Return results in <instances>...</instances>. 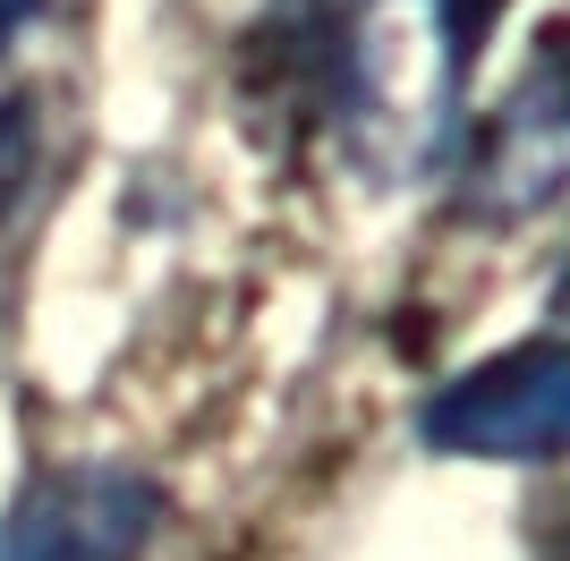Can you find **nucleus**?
<instances>
[{"label":"nucleus","mask_w":570,"mask_h":561,"mask_svg":"<svg viewBox=\"0 0 570 561\" xmlns=\"http://www.w3.org/2000/svg\"><path fill=\"white\" fill-rule=\"evenodd\" d=\"M570 425V350L562 341H528L502 350L485 366L452 374L443 392H426L417 409V443L452 451V460H553Z\"/></svg>","instance_id":"obj_2"},{"label":"nucleus","mask_w":570,"mask_h":561,"mask_svg":"<svg viewBox=\"0 0 570 561\" xmlns=\"http://www.w3.org/2000/svg\"><path fill=\"white\" fill-rule=\"evenodd\" d=\"M562 35L537 43L520 86L502 94V111L485 119V137L469 154V213L476 222H528L546 213L570 179V86H562Z\"/></svg>","instance_id":"obj_4"},{"label":"nucleus","mask_w":570,"mask_h":561,"mask_svg":"<svg viewBox=\"0 0 570 561\" xmlns=\"http://www.w3.org/2000/svg\"><path fill=\"white\" fill-rule=\"evenodd\" d=\"M35 145H43L35 94H0V222H9V205H18L26 179H35Z\"/></svg>","instance_id":"obj_5"},{"label":"nucleus","mask_w":570,"mask_h":561,"mask_svg":"<svg viewBox=\"0 0 570 561\" xmlns=\"http://www.w3.org/2000/svg\"><path fill=\"white\" fill-rule=\"evenodd\" d=\"M502 9H511V0H434V18H443V43H452L460 69L476 60V43H485V26H494Z\"/></svg>","instance_id":"obj_6"},{"label":"nucleus","mask_w":570,"mask_h":561,"mask_svg":"<svg viewBox=\"0 0 570 561\" xmlns=\"http://www.w3.org/2000/svg\"><path fill=\"white\" fill-rule=\"evenodd\" d=\"M35 9H43V0H0V43H9V35H18V26L35 18Z\"/></svg>","instance_id":"obj_7"},{"label":"nucleus","mask_w":570,"mask_h":561,"mask_svg":"<svg viewBox=\"0 0 570 561\" xmlns=\"http://www.w3.org/2000/svg\"><path fill=\"white\" fill-rule=\"evenodd\" d=\"M163 485L111 460L51 468L9 502L0 519V561H137L163 537Z\"/></svg>","instance_id":"obj_3"},{"label":"nucleus","mask_w":570,"mask_h":561,"mask_svg":"<svg viewBox=\"0 0 570 561\" xmlns=\"http://www.w3.org/2000/svg\"><path fill=\"white\" fill-rule=\"evenodd\" d=\"M452 102H460V60L443 43L434 0H366L357 26L341 35V77H333L350 163L375 187L426 179V163L452 137Z\"/></svg>","instance_id":"obj_1"}]
</instances>
